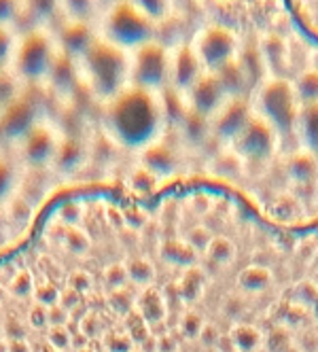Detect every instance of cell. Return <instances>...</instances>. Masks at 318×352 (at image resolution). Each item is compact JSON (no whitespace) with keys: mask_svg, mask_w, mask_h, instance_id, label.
<instances>
[{"mask_svg":"<svg viewBox=\"0 0 318 352\" xmlns=\"http://www.w3.org/2000/svg\"><path fill=\"white\" fill-rule=\"evenodd\" d=\"M130 3L153 23L163 21L170 13V0H130Z\"/></svg>","mask_w":318,"mask_h":352,"instance_id":"12","label":"cell"},{"mask_svg":"<svg viewBox=\"0 0 318 352\" xmlns=\"http://www.w3.org/2000/svg\"><path fill=\"white\" fill-rule=\"evenodd\" d=\"M95 32L91 30L89 23H77V21H68L66 26L60 30L58 34V49L72 58V60H77L81 62L85 58V54L91 49V45L95 43Z\"/></svg>","mask_w":318,"mask_h":352,"instance_id":"8","label":"cell"},{"mask_svg":"<svg viewBox=\"0 0 318 352\" xmlns=\"http://www.w3.org/2000/svg\"><path fill=\"white\" fill-rule=\"evenodd\" d=\"M0 352H198L140 195L68 193L0 255Z\"/></svg>","mask_w":318,"mask_h":352,"instance_id":"1","label":"cell"},{"mask_svg":"<svg viewBox=\"0 0 318 352\" xmlns=\"http://www.w3.org/2000/svg\"><path fill=\"white\" fill-rule=\"evenodd\" d=\"M98 7H100L98 0H62V11L66 13L68 21L77 23H91Z\"/></svg>","mask_w":318,"mask_h":352,"instance_id":"9","label":"cell"},{"mask_svg":"<svg viewBox=\"0 0 318 352\" xmlns=\"http://www.w3.org/2000/svg\"><path fill=\"white\" fill-rule=\"evenodd\" d=\"M23 7L41 26V23L58 15V11L62 9V0H23Z\"/></svg>","mask_w":318,"mask_h":352,"instance_id":"11","label":"cell"},{"mask_svg":"<svg viewBox=\"0 0 318 352\" xmlns=\"http://www.w3.org/2000/svg\"><path fill=\"white\" fill-rule=\"evenodd\" d=\"M17 34L7 28L0 26V74L13 72V58H15V49H17Z\"/></svg>","mask_w":318,"mask_h":352,"instance_id":"10","label":"cell"},{"mask_svg":"<svg viewBox=\"0 0 318 352\" xmlns=\"http://www.w3.org/2000/svg\"><path fill=\"white\" fill-rule=\"evenodd\" d=\"M193 49L204 66V72H216L238 56V43L234 34L221 26L202 30L193 43Z\"/></svg>","mask_w":318,"mask_h":352,"instance_id":"6","label":"cell"},{"mask_svg":"<svg viewBox=\"0 0 318 352\" xmlns=\"http://www.w3.org/2000/svg\"><path fill=\"white\" fill-rule=\"evenodd\" d=\"M117 3H121V0H98V5H106L109 9H111L113 5H117Z\"/></svg>","mask_w":318,"mask_h":352,"instance_id":"14","label":"cell"},{"mask_svg":"<svg viewBox=\"0 0 318 352\" xmlns=\"http://www.w3.org/2000/svg\"><path fill=\"white\" fill-rule=\"evenodd\" d=\"M81 70L87 89L102 109L130 87V54L100 36L81 60Z\"/></svg>","mask_w":318,"mask_h":352,"instance_id":"2","label":"cell"},{"mask_svg":"<svg viewBox=\"0 0 318 352\" xmlns=\"http://www.w3.org/2000/svg\"><path fill=\"white\" fill-rule=\"evenodd\" d=\"M60 56L58 43L43 28L26 32L17 38V49L13 58V77L30 89H49V74ZM62 102V100H60ZM77 109V107H75Z\"/></svg>","mask_w":318,"mask_h":352,"instance_id":"3","label":"cell"},{"mask_svg":"<svg viewBox=\"0 0 318 352\" xmlns=\"http://www.w3.org/2000/svg\"><path fill=\"white\" fill-rule=\"evenodd\" d=\"M204 74V66L195 54L193 45H181L174 49L172 62H170V89L179 96H185L200 77Z\"/></svg>","mask_w":318,"mask_h":352,"instance_id":"7","label":"cell"},{"mask_svg":"<svg viewBox=\"0 0 318 352\" xmlns=\"http://www.w3.org/2000/svg\"><path fill=\"white\" fill-rule=\"evenodd\" d=\"M23 11V0H0V26L13 28Z\"/></svg>","mask_w":318,"mask_h":352,"instance_id":"13","label":"cell"},{"mask_svg":"<svg viewBox=\"0 0 318 352\" xmlns=\"http://www.w3.org/2000/svg\"><path fill=\"white\" fill-rule=\"evenodd\" d=\"M102 38L132 54L138 47L155 41V23L144 17L130 0H121L102 19Z\"/></svg>","mask_w":318,"mask_h":352,"instance_id":"4","label":"cell"},{"mask_svg":"<svg viewBox=\"0 0 318 352\" xmlns=\"http://www.w3.org/2000/svg\"><path fill=\"white\" fill-rule=\"evenodd\" d=\"M170 62L172 54L157 41L138 47L130 54V87L161 96L170 87Z\"/></svg>","mask_w":318,"mask_h":352,"instance_id":"5","label":"cell"}]
</instances>
